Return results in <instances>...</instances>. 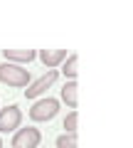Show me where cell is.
<instances>
[{
  "instance_id": "6da1fadb",
  "label": "cell",
  "mask_w": 133,
  "mask_h": 148,
  "mask_svg": "<svg viewBox=\"0 0 133 148\" xmlns=\"http://www.w3.org/2000/svg\"><path fill=\"white\" fill-rule=\"evenodd\" d=\"M0 82L8 84V86H27L30 84V72L22 64L3 62L0 64Z\"/></svg>"
},
{
  "instance_id": "7a4b0ae2",
  "label": "cell",
  "mask_w": 133,
  "mask_h": 148,
  "mask_svg": "<svg viewBox=\"0 0 133 148\" xmlns=\"http://www.w3.org/2000/svg\"><path fill=\"white\" fill-rule=\"evenodd\" d=\"M57 111H59V101L52 99V96H47V99H40V101L32 104L30 119L32 121H52L57 116Z\"/></svg>"
},
{
  "instance_id": "3957f363",
  "label": "cell",
  "mask_w": 133,
  "mask_h": 148,
  "mask_svg": "<svg viewBox=\"0 0 133 148\" xmlns=\"http://www.w3.org/2000/svg\"><path fill=\"white\" fill-rule=\"evenodd\" d=\"M40 141H42V133L35 126L17 128V131L12 133V146L15 148H40Z\"/></svg>"
},
{
  "instance_id": "277c9868",
  "label": "cell",
  "mask_w": 133,
  "mask_h": 148,
  "mask_svg": "<svg viewBox=\"0 0 133 148\" xmlns=\"http://www.w3.org/2000/svg\"><path fill=\"white\" fill-rule=\"evenodd\" d=\"M22 123V111L20 106L10 104L5 109H0V133H15Z\"/></svg>"
},
{
  "instance_id": "5b68a950",
  "label": "cell",
  "mask_w": 133,
  "mask_h": 148,
  "mask_svg": "<svg viewBox=\"0 0 133 148\" xmlns=\"http://www.w3.org/2000/svg\"><path fill=\"white\" fill-rule=\"evenodd\" d=\"M57 77H59V69H47V72H44L40 79H35V82H30V84H27L25 96H27V99H35V96H40L42 91H47L49 86L57 82Z\"/></svg>"
},
{
  "instance_id": "8992f818",
  "label": "cell",
  "mask_w": 133,
  "mask_h": 148,
  "mask_svg": "<svg viewBox=\"0 0 133 148\" xmlns=\"http://www.w3.org/2000/svg\"><path fill=\"white\" fill-rule=\"evenodd\" d=\"M67 57H69V54H67V49H42V52H40V59H42V64H44L47 69L59 67Z\"/></svg>"
},
{
  "instance_id": "52a82bcc",
  "label": "cell",
  "mask_w": 133,
  "mask_h": 148,
  "mask_svg": "<svg viewBox=\"0 0 133 148\" xmlns=\"http://www.w3.org/2000/svg\"><path fill=\"white\" fill-rule=\"evenodd\" d=\"M3 54H5V62H15V64H30L37 57L35 49H3Z\"/></svg>"
},
{
  "instance_id": "ba28073f",
  "label": "cell",
  "mask_w": 133,
  "mask_h": 148,
  "mask_svg": "<svg viewBox=\"0 0 133 148\" xmlns=\"http://www.w3.org/2000/svg\"><path fill=\"white\" fill-rule=\"evenodd\" d=\"M76 89H79V86H76L74 79H69L67 84H64V89H62V99L67 101L69 109H76Z\"/></svg>"
},
{
  "instance_id": "9c48e42d",
  "label": "cell",
  "mask_w": 133,
  "mask_h": 148,
  "mask_svg": "<svg viewBox=\"0 0 133 148\" xmlns=\"http://www.w3.org/2000/svg\"><path fill=\"white\" fill-rule=\"evenodd\" d=\"M76 67H79V57H76V54L72 52L69 57H67V59L62 62V74H64V77H69V79H74V77H76V72H79Z\"/></svg>"
},
{
  "instance_id": "30bf717a",
  "label": "cell",
  "mask_w": 133,
  "mask_h": 148,
  "mask_svg": "<svg viewBox=\"0 0 133 148\" xmlns=\"http://www.w3.org/2000/svg\"><path fill=\"white\" fill-rule=\"evenodd\" d=\"M57 148H76V133H62L57 138Z\"/></svg>"
},
{
  "instance_id": "8fae6325",
  "label": "cell",
  "mask_w": 133,
  "mask_h": 148,
  "mask_svg": "<svg viewBox=\"0 0 133 148\" xmlns=\"http://www.w3.org/2000/svg\"><path fill=\"white\" fill-rule=\"evenodd\" d=\"M76 123H79V114H76V111H69V116L64 119V128H67V133H76Z\"/></svg>"
},
{
  "instance_id": "7c38bea8",
  "label": "cell",
  "mask_w": 133,
  "mask_h": 148,
  "mask_svg": "<svg viewBox=\"0 0 133 148\" xmlns=\"http://www.w3.org/2000/svg\"><path fill=\"white\" fill-rule=\"evenodd\" d=\"M0 148H3V141H0Z\"/></svg>"
},
{
  "instance_id": "4fadbf2b",
  "label": "cell",
  "mask_w": 133,
  "mask_h": 148,
  "mask_svg": "<svg viewBox=\"0 0 133 148\" xmlns=\"http://www.w3.org/2000/svg\"><path fill=\"white\" fill-rule=\"evenodd\" d=\"M12 148H15V146H12Z\"/></svg>"
}]
</instances>
